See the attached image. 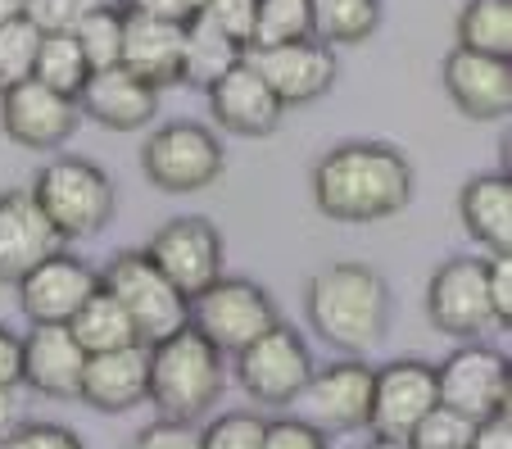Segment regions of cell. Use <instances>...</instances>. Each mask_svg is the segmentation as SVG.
Wrapping results in <instances>:
<instances>
[{
	"label": "cell",
	"instance_id": "6da1fadb",
	"mask_svg": "<svg viewBox=\"0 0 512 449\" xmlns=\"http://www.w3.org/2000/svg\"><path fill=\"white\" fill-rule=\"evenodd\" d=\"M413 200V164L386 141H345L313 168V205L336 223H381Z\"/></svg>",
	"mask_w": 512,
	"mask_h": 449
},
{
	"label": "cell",
	"instance_id": "7a4b0ae2",
	"mask_svg": "<svg viewBox=\"0 0 512 449\" xmlns=\"http://www.w3.org/2000/svg\"><path fill=\"white\" fill-rule=\"evenodd\" d=\"M304 313L318 341L340 350L345 359H368L390 336L395 295L390 282L368 264H331L304 291Z\"/></svg>",
	"mask_w": 512,
	"mask_h": 449
},
{
	"label": "cell",
	"instance_id": "3957f363",
	"mask_svg": "<svg viewBox=\"0 0 512 449\" xmlns=\"http://www.w3.org/2000/svg\"><path fill=\"white\" fill-rule=\"evenodd\" d=\"M150 354V391L145 400L155 404L164 418L195 422L209 413V404L223 395V354L213 350L195 327H182L168 341L145 345Z\"/></svg>",
	"mask_w": 512,
	"mask_h": 449
},
{
	"label": "cell",
	"instance_id": "277c9868",
	"mask_svg": "<svg viewBox=\"0 0 512 449\" xmlns=\"http://www.w3.org/2000/svg\"><path fill=\"white\" fill-rule=\"evenodd\" d=\"M32 200L59 232V241H82L114 218V177L82 155H64L37 173Z\"/></svg>",
	"mask_w": 512,
	"mask_h": 449
},
{
	"label": "cell",
	"instance_id": "5b68a950",
	"mask_svg": "<svg viewBox=\"0 0 512 449\" xmlns=\"http://www.w3.org/2000/svg\"><path fill=\"white\" fill-rule=\"evenodd\" d=\"M100 286L123 304V313L132 318L136 327V341L141 345H155L168 341L173 332H182L186 318H191V300L159 273L145 250H123L109 259V268L100 273Z\"/></svg>",
	"mask_w": 512,
	"mask_h": 449
},
{
	"label": "cell",
	"instance_id": "8992f818",
	"mask_svg": "<svg viewBox=\"0 0 512 449\" xmlns=\"http://www.w3.org/2000/svg\"><path fill=\"white\" fill-rule=\"evenodd\" d=\"M223 164V141L204 123H191V118L155 127L141 146V173L150 177V186L168 191V196H191V191L213 186L223 177Z\"/></svg>",
	"mask_w": 512,
	"mask_h": 449
},
{
	"label": "cell",
	"instance_id": "52a82bcc",
	"mask_svg": "<svg viewBox=\"0 0 512 449\" xmlns=\"http://www.w3.org/2000/svg\"><path fill=\"white\" fill-rule=\"evenodd\" d=\"M277 323L281 318L272 295L250 277H218L209 291L191 300V318H186V327H195L218 354H241Z\"/></svg>",
	"mask_w": 512,
	"mask_h": 449
},
{
	"label": "cell",
	"instance_id": "ba28073f",
	"mask_svg": "<svg viewBox=\"0 0 512 449\" xmlns=\"http://www.w3.org/2000/svg\"><path fill=\"white\" fill-rule=\"evenodd\" d=\"M313 377V354L295 327L277 323L272 332H263L259 341H250L236 354V381L263 409H286L295 404V395L309 386Z\"/></svg>",
	"mask_w": 512,
	"mask_h": 449
},
{
	"label": "cell",
	"instance_id": "9c48e42d",
	"mask_svg": "<svg viewBox=\"0 0 512 449\" xmlns=\"http://www.w3.org/2000/svg\"><path fill=\"white\" fill-rule=\"evenodd\" d=\"M508 354L485 350V345H458L440 368H435V395L467 422H485L494 413H508Z\"/></svg>",
	"mask_w": 512,
	"mask_h": 449
},
{
	"label": "cell",
	"instance_id": "30bf717a",
	"mask_svg": "<svg viewBox=\"0 0 512 449\" xmlns=\"http://www.w3.org/2000/svg\"><path fill=\"white\" fill-rule=\"evenodd\" d=\"M145 259H150L186 300H195V295H204L223 277V236H218V227H213L209 218L186 214V218L164 223L150 236Z\"/></svg>",
	"mask_w": 512,
	"mask_h": 449
},
{
	"label": "cell",
	"instance_id": "8fae6325",
	"mask_svg": "<svg viewBox=\"0 0 512 449\" xmlns=\"http://www.w3.org/2000/svg\"><path fill=\"white\" fill-rule=\"evenodd\" d=\"M372 409V368L363 359H340L331 368L313 372L309 386L295 395V418L309 422L322 436L368 427Z\"/></svg>",
	"mask_w": 512,
	"mask_h": 449
},
{
	"label": "cell",
	"instance_id": "7c38bea8",
	"mask_svg": "<svg viewBox=\"0 0 512 449\" xmlns=\"http://www.w3.org/2000/svg\"><path fill=\"white\" fill-rule=\"evenodd\" d=\"M440 404L435 395V368L422 359H395L386 368H372V409L368 431L377 440L408 445L413 427Z\"/></svg>",
	"mask_w": 512,
	"mask_h": 449
},
{
	"label": "cell",
	"instance_id": "4fadbf2b",
	"mask_svg": "<svg viewBox=\"0 0 512 449\" xmlns=\"http://www.w3.org/2000/svg\"><path fill=\"white\" fill-rule=\"evenodd\" d=\"M426 318L435 332L454 336V341H476L485 327H494L485 259H449L435 268L426 286Z\"/></svg>",
	"mask_w": 512,
	"mask_h": 449
},
{
	"label": "cell",
	"instance_id": "5bb4252c",
	"mask_svg": "<svg viewBox=\"0 0 512 449\" xmlns=\"http://www.w3.org/2000/svg\"><path fill=\"white\" fill-rule=\"evenodd\" d=\"M245 64L263 78V87L281 100V109L309 105V100L327 96L336 87V55L318 46L313 37L290 41V46H268V50H245Z\"/></svg>",
	"mask_w": 512,
	"mask_h": 449
},
{
	"label": "cell",
	"instance_id": "9a60e30c",
	"mask_svg": "<svg viewBox=\"0 0 512 449\" xmlns=\"http://www.w3.org/2000/svg\"><path fill=\"white\" fill-rule=\"evenodd\" d=\"M78 118V100L41 87L37 78L0 91V127H5V137L28 150H59L78 132Z\"/></svg>",
	"mask_w": 512,
	"mask_h": 449
},
{
	"label": "cell",
	"instance_id": "2e32d148",
	"mask_svg": "<svg viewBox=\"0 0 512 449\" xmlns=\"http://www.w3.org/2000/svg\"><path fill=\"white\" fill-rule=\"evenodd\" d=\"M96 291H100L96 268H91L87 259H78V254L59 250L19 282V309L28 313V323L68 327L73 313H78Z\"/></svg>",
	"mask_w": 512,
	"mask_h": 449
},
{
	"label": "cell",
	"instance_id": "e0dca14e",
	"mask_svg": "<svg viewBox=\"0 0 512 449\" xmlns=\"http://www.w3.org/2000/svg\"><path fill=\"white\" fill-rule=\"evenodd\" d=\"M87 354L73 341L68 327L32 323L28 336H19V386L46 395V400H78Z\"/></svg>",
	"mask_w": 512,
	"mask_h": 449
},
{
	"label": "cell",
	"instance_id": "ac0fdd59",
	"mask_svg": "<svg viewBox=\"0 0 512 449\" xmlns=\"http://www.w3.org/2000/svg\"><path fill=\"white\" fill-rule=\"evenodd\" d=\"M64 250L32 191H0V286H19L37 264Z\"/></svg>",
	"mask_w": 512,
	"mask_h": 449
},
{
	"label": "cell",
	"instance_id": "d6986e66",
	"mask_svg": "<svg viewBox=\"0 0 512 449\" xmlns=\"http://www.w3.org/2000/svg\"><path fill=\"white\" fill-rule=\"evenodd\" d=\"M445 91L467 118H508L512 109V59L472 55V50H449L445 55Z\"/></svg>",
	"mask_w": 512,
	"mask_h": 449
},
{
	"label": "cell",
	"instance_id": "ffe728a7",
	"mask_svg": "<svg viewBox=\"0 0 512 449\" xmlns=\"http://www.w3.org/2000/svg\"><path fill=\"white\" fill-rule=\"evenodd\" d=\"M118 69L141 78L145 87H182V23H164L150 14L123 10V55Z\"/></svg>",
	"mask_w": 512,
	"mask_h": 449
},
{
	"label": "cell",
	"instance_id": "44dd1931",
	"mask_svg": "<svg viewBox=\"0 0 512 449\" xmlns=\"http://www.w3.org/2000/svg\"><path fill=\"white\" fill-rule=\"evenodd\" d=\"M209 109L227 132H236V137H272L281 127V114H286L281 100L263 87V78L245 64V59L227 73V78H218L209 87Z\"/></svg>",
	"mask_w": 512,
	"mask_h": 449
},
{
	"label": "cell",
	"instance_id": "7402d4cb",
	"mask_svg": "<svg viewBox=\"0 0 512 449\" xmlns=\"http://www.w3.org/2000/svg\"><path fill=\"white\" fill-rule=\"evenodd\" d=\"M145 391H150V354L145 345H127V350L91 354L82 368L78 400H87L100 413H127L145 404Z\"/></svg>",
	"mask_w": 512,
	"mask_h": 449
},
{
	"label": "cell",
	"instance_id": "603a6c76",
	"mask_svg": "<svg viewBox=\"0 0 512 449\" xmlns=\"http://www.w3.org/2000/svg\"><path fill=\"white\" fill-rule=\"evenodd\" d=\"M78 114L96 118L109 132H136L159 114V91L145 87L127 69H105L91 73L87 87L78 91Z\"/></svg>",
	"mask_w": 512,
	"mask_h": 449
},
{
	"label": "cell",
	"instance_id": "cb8c5ba5",
	"mask_svg": "<svg viewBox=\"0 0 512 449\" xmlns=\"http://www.w3.org/2000/svg\"><path fill=\"white\" fill-rule=\"evenodd\" d=\"M458 214H463L472 241H481L490 254H512V177L481 173L458 191Z\"/></svg>",
	"mask_w": 512,
	"mask_h": 449
},
{
	"label": "cell",
	"instance_id": "d4e9b609",
	"mask_svg": "<svg viewBox=\"0 0 512 449\" xmlns=\"http://www.w3.org/2000/svg\"><path fill=\"white\" fill-rule=\"evenodd\" d=\"M245 59V46H236L218 23H209L204 14H195L182 28V87L209 91L218 78L236 69Z\"/></svg>",
	"mask_w": 512,
	"mask_h": 449
},
{
	"label": "cell",
	"instance_id": "484cf974",
	"mask_svg": "<svg viewBox=\"0 0 512 449\" xmlns=\"http://www.w3.org/2000/svg\"><path fill=\"white\" fill-rule=\"evenodd\" d=\"M381 28V0H309V37L318 46H358Z\"/></svg>",
	"mask_w": 512,
	"mask_h": 449
},
{
	"label": "cell",
	"instance_id": "4316f807",
	"mask_svg": "<svg viewBox=\"0 0 512 449\" xmlns=\"http://www.w3.org/2000/svg\"><path fill=\"white\" fill-rule=\"evenodd\" d=\"M68 332H73V341L82 345V354H109V350H127V345H141L136 341V327L132 318L123 313V304L114 300V295L100 286L96 295H91L87 304H82L78 313H73V323H68Z\"/></svg>",
	"mask_w": 512,
	"mask_h": 449
},
{
	"label": "cell",
	"instance_id": "83f0119b",
	"mask_svg": "<svg viewBox=\"0 0 512 449\" xmlns=\"http://www.w3.org/2000/svg\"><path fill=\"white\" fill-rule=\"evenodd\" d=\"M458 50L512 59V0H467L458 10Z\"/></svg>",
	"mask_w": 512,
	"mask_h": 449
},
{
	"label": "cell",
	"instance_id": "f1b7e54d",
	"mask_svg": "<svg viewBox=\"0 0 512 449\" xmlns=\"http://www.w3.org/2000/svg\"><path fill=\"white\" fill-rule=\"evenodd\" d=\"M32 78H37L41 87L59 91V96L78 100V91L87 87L91 69H87V59H82L78 41H73V32H46V37H41L37 64H32Z\"/></svg>",
	"mask_w": 512,
	"mask_h": 449
},
{
	"label": "cell",
	"instance_id": "f546056e",
	"mask_svg": "<svg viewBox=\"0 0 512 449\" xmlns=\"http://www.w3.org/2000/svg\"><path fill=\"white\" fill-rule=\"evenodd\" d=\"M73 41H78L91 73L118 69V55H123V10H118L114 0L100 5L96 14H87V19L73 28Z\"/></svg>",
	"mask_w": 512,
	"mask_h": 449
},
{
	"label": "cell",
	"instance_id": "4dcf8cb0",
	"mask_svg": "<svg viewBox=\"0 0 512 449\" xmlns=\"http://www.w3.org/2000/svg\"><path fill=\"white\" fill-rule=\"evenodd\" d=\"M309 37V0H259L254 5V37L250 50L290 46Z\"/></svg>",
	"mask_w": 512,
	"mask_h": 449
},
{
	"label": "cell",
	"instance_id": "1f68e13d",
	"mask_svg": "<svg viewBox=\"0 0 512 449\" xmlns=\"http://www.w3.org/2000/svg\"><path fill=\"white\" fill-rule=\"evenodd\" d=\"M37 46H41V32L28 19H14L0 28V91H10L32 78Z\"/></svg>",
	"mask_w": 512,
	"mask_h": 449
},
{
	"label": "cell",
	"instance_id": "d6a6232c",
	"mask_svg": "<svg viewBox=\"0 0 512 449\" xmlns=\"http://www.w3.org/2000/svg\"><path fill=\"white\" fill-rule=\"evenodd\" d=\"M472 427H476V422H467L463 413L445 409V404H435V409L413 427L408 449H467V445H472Z\"/></svg>",
	"mask_w": 512,
	"mask_h": 449
},
{
	"label": "cell",
	"instance_id": "836d02e7",
	"mask_svg": "<svg viewBox=\"0 0 512 449\" xmlns=\"http://www.w3.org/2000/svg\"><path fill=\"white\" fill-rule=\"evenodd\" d=\"M263 427H268V418H259V413H223L218 422H209V427L200 431L204 449H263Z\"/></svg>",
	"mask_w": 512,
	"mask_h": 449
},
{
	"label": "cell",
	"instance_id": "e575fe53",
	"mask_svg": "<svg viewBox=\"0 0 512 449\" xmlns=\"http://www.w3.org/2000/svg\"><path fill=\"white\" fill-rule=\"evenodd\" d=\"M100 5H109V0H28V23L41 37L46 32H73Z\"/></svg>",
	"mask_w": 512,
	"mask_h": 449
},
{
	"label": "cell",
	"instance_id": "d590c367",
	"mask_svg": "<svg viewBox=\"0 0 512 449\" xmlns=\"http://www.w3.org/2000/svg\"><path fill=\"white\" fill-rule=\"evenodd\" d=\"M127 449H204L200 440V427L195 422H173V418H159L150 427H141Z\"/></svg>",
	"mask_w": 512,
	"mask_h": 449
},
{
	"label": "cell",
	"instance_id": "8d00e7d4",
	"mask_svg": "<svg viewBox=\"0 0 512 449\" xmlns=\"http://www.w3.org/2000/svg\"><path fill=\"white\" fill-rule=\"evenodd\" d=\"M0 449H87L82 436L73 427H59V422H19L14 436Z\"/></svg>",
	"mask_w": 512,
	"mask_h": 449
},
{
	"label": "cell",
	"instance_id": "74e56055",
	"mask_svg": "<svg viewBox=\"0 0 512 449\" xmlns=\"http://www.w3.org/2000/svg\"><path fill=\"white\" fill-rule=\"evenodd\" d=\"M254 5L259 0H204V19L218 23V28L227 32V37L236 41V46L250 50V37H254Z\"/></svg>",
	"mask_w": 512,
	"mask_h": 449
},
{
	"label": "cell",
	"instance_id": "f35d334b",
	"mask_svg": "<svg viewBox=\"0 0 512 449\" xmlns=\"http://www.w3.org/2000/svg\"><path fill=\"white\" fill-rule=\"evenodd\" d=\"M263 449H327V436L313 431L300 418H268L263 427Z\"/></svg>",
	"mask_w": 512,
	"mask_h": 449
},
{
	"label": "cell",
	"instance_id": "ab89813d",
	"mask_svg": "<svg viewBox=\"0 0 512 449\" xmlns=\"http://www.w3.org/2000/svg\"><path fill=\"white\" fill-rule=\"evenodd\" d=\"M485 286H490L494 323L508 327L512 323V259L508 254H490L485 259Z\"/></svg>",
	"mask_w": 512,
	"mask_h": 449
},
{
	"label": "cell",
	"instance_id": "60d3db41",
	"mask_svg": "<svg viewBox=\"0 0 512 449\" xmlns=\"http://www.w3.org/2000/svg\"><path fill=\"white\" fill-rule=\"evenodd\" d=\"M127 10L150 14V19H164V23H182L186 28V23L204 10V0H132Z\"/></svg>",
	"mask_w": 512,
	"mask_h": 449
},
{
	"label": "cell",
	"instance_id": "b9f144b4",
	"mask_svg": "<svg viewBox=\"0 0 512 449\" xmlns=\"http://www.w3.org/2000/svg\"><path fill=\"white\" fill-rule=\"evenodd\" d=\"M467 449H512V413H494V418L476 422Z\"/></svg>",
	"mask_w": 512,
	"mask_h": 449
},
{
	"label": "cell",
	"instance_id": "7bdbcfd3",
	"mask_svg": "<svg viewBox=\"0 0 512 449\" xmlns=\"http://www.w3.org/2000/svg\"><path fill=\"white\" fill-rule=\"evenodd\" d=\"M0 391H19V332L0 323Z\"/></svg>",
	"mask_w": 512,
	"mask_h": 449
},
{
	"label": "cell",
	"instance_id": "ee69618b",
	"mask_svg": "<svg viewBox=\"0 0 512 449\" xmlns=\"http://www.w3.org/2000/svg\"><path fill=\"white\" fill-rule=\"evenodd\" d=\"M23 422V409H19V391H0V445L14 436V427Z\"/></svg>",
	"mask_w": 512,
	"mask_h": 449
},
{
	"label": "cell",
	"instance_id": "f6af8a7d",
	"mask_svg": "<svg viewBox=\"0 0 512 449\" xmlns=\"http://www.w3.org/2000/svg\"><path fill=\"white\" fill-rule=\"evenodd\" d=\"M14 19H28V0H0V28Z\"/></svg>",
	"mask_w": 512,
	"mask_h": 449
},
{
	"label": "cell",
	"instance_id": "bcb514c9",
	"mask_svg": "<svg viewBox=\"0 0 512 449\" xmlns=\"http://www.w3.org/2000/svg\"><path fill=\"white\" fill-rule=\"evenodd\" d=\"M368 449H408V445H395V440H372Z\"/></svg>",
	"mask_w": 512,
	"mask_h": 449
}]
</instances>
